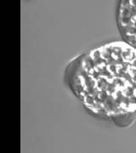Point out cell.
<instances>
[{"label":"cell","instance_id":"1","mask_svg":"<svg viewBox=\"0 0 136 153\" xmlns=\"http://www.w3.org/2000/svg\"><path fill=\"white\" fill-rule=\"evenodd\" d=\"M68 85L90 112L117 117L136 111V49L124 41L100 45L71 62Z\"/></svg>","mask_w":136,"mask_h":153},{"label":"cell","instance_id":"2","mask_svg":"<svg viewBox=\"0 0 136 153\" xmlns=\"http://www.w3.org/2000/svg\"><path fill=\"white\" fill-rule=\"evenodd\" d=\"M117 27L123 41L136 49V0L120 2Z\"/></svg>","mask_w":136,"mask_h":153}]
</instances>
